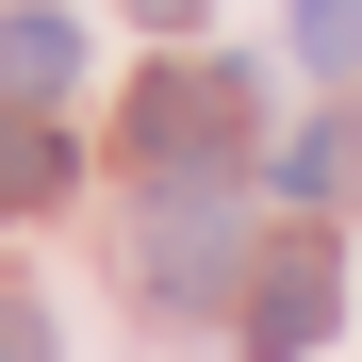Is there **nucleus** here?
<instances>
[{
	"label": "nucleus",
	"mask_w": 362,
	"mask_h": 362,
	"mask_svg": "<svg viewBox=\"0 0 362 362\" xmlns=\"http://www.w3.org/2000/svg\"><path fill=\"white\" fill-rule=\"evenodd\" d=\"M132 264H148V296H181V313H198V296H214L230 264H247V214H230V181H165Z\"/></svg>",
	"instance_id": "f257e3e1"
},
{
	"label": "nucleus",
	"mask_w": 362,
	"mask_h": 362,
	"mask_svg": "<svg viewBox=\"0 0 362 362\" xmlns=\"http://www.w3.org/2000/svg\"><path fill=\"white\" fill-rule=\"evenodd\" d=\"M230 132H247V83H230V66H165L132 99V165H165V181H198V148L230 165Z\"/></svg>",
	"instance_id": "f03ea898"
},
{
	"label": "nucleus",
	"mask_w": 362,
	"mask_h": 362,
	"mask_svg": "<svg viewBox=\"0 0 362 362\" xmlns=\"http://www.w3.org/2000/svg\"><path fill=\"white\" fill-rule=\"evenodd\" d=\"M329 313H346V264H329V247H280V264L247 280V362H296V346H329Z\"/></svg>",
	"instance_id": "7ed1b4c3"
},
{
	"label": "nucleus",
	"mask_w": 362,
	"mask_h": 362,
	"mask_svg": "<svg viewBox=\"0 0 362 362\" xmlns=\"http://www.w3.org/2000/svg\"><path fill=\"white\" fill-rule=\"evenodd\" d=\"M0 83H17V99L49 115V99L83 83V17H49V0H33V17H0Z\"/></svg>",
	"instance_id": "20e7f679"
},
{
	"label": "nucleus",
	"mask_w": 362,
	"mask_h": 362,
	"mask_svg": "<svg viewBox=\"0 0 362 362\" xmlns=\"http://www.w3.org/2000/svg\"><path fill=\"white\" fill-rule=\"evenodd\" d=\"M66 165H83V148H66V132H49V115H33V99H17V115H0V214H49V198H66Z\"/></svg>",
	"instance_id": "39448f33"
},
{
	"label": "nucleus",
	"mask_w": 362,
	"mask_h": 362,
	"mask_svg": "<svg viewBox=\"0 0 362 362\" xmlns=\"http://www.w3.org/2000/svg\"><path fill=\"white\" fill-rule=\"evenodd\" d=\"M296 49H313V66L346 83V66H362V0H296Z\"/></svg>",
	"instance_id": "423d86ee"
},
{
	"label": "nucleus",
	"mask_w": 362,
	"mask_h": 362,
	"mask_svg": "<svg viewBox=\"0 0 362 362\" xmlns=\"http://www.w3.org/2000/svg\"><path fill=\"white\" fill-rule=\"evenodd\" d=\"M329 181H346V132H329V115H313V132L280 148V198H329Z\"/></svg>",
	"instance_id": "0eeeda50"
},
{
	"label": "nucleus",
	"mask_w": 362,
	"mask_h": 362,
	"mask_svg": "<svg viewBox=\"0 0 362 362\" xmlns=\"http://www.w3.org/2000/svg\"><path fill=\"white\" fill-rule=\"evenodd\" d=\"M0 362H49V313H33V296H0Z\"/></svg>",
	"instance_id": "6e6552de"
},
{
	"label": "nucleus",
	"mask_w": 362,
	"mask_h": 362,
	"mask_svg": "<svg viewBox=\"0 0 362 362\" xmlns=\"http://www.w3.org/2000/svg\"><path fill=\"white\" fill-rule=\"evenodd\" d=\"M132 17H165V33H181V17H198V0H132Z\"/></svg>",
	"instance_id": "1a4fd4ad"
}]
</instances>
